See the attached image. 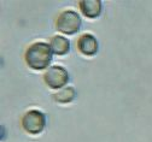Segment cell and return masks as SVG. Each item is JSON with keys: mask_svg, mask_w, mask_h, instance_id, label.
Segmentation results:
<instances>
[{"mask_svg": "<svg viewBox=\"0 0 152 142\" xmlns=\"http://www.w3.org/2000/svg\"><path fill=\"white\" fill-rule=\"evenodd\" d=\"M53 58V52L50 44L34 42L24 52L26 64L33 70H44L50 66Z\"/></svg>", "mask_w": 152, "mask_h": 142, "instance_id": "obj_1", "label": "cell"}, {"mask_svg": "<svg viewBox=\"0 0 152 142\" xmlns=\"http://www.w3.org/2000/svg\"><path fill=\"white\" fill-rule=\"evenodd\" d=\"M81 17L72 10H65L61 12L56 19V28L61 34L74 35L81 28Z\"/></svg>", "mask_w": 152, "mask_h": 142, "instance_id": "obj_2", "label": "cell"}, {"mask_svg": "<svg viewBox=\"0 0 152 142\" xmlns=\"http://www.w3.org/2000/svg\"><path fill=\"white\" fill-rule=\"evenodd\" d=\"M22 128L30 135H37L46 127V116L39 110H29L22 116Z\"/></svg>", "mask_w": 152, "mask_h": 142, "instance_id": "obj_3", "label": "cell"}, {"mask_svg": "<svg viewBox=\"0 0 152 142\" xmlns=\"http://www.w3.org/2000/svg\"><path fill=\"white\" fill-rule=\"evenodd\" d=\"M44 82L51 89H61L69 82V72L59 65H53L44 74Z\"/></svg>", "mask_w": 152, "mask_h": 142, "instance_id": "obj_4", "label": "cell"}, {"mask_svg": "<svg viewBox=\"0 0 152 142\" xmlns=\"http://www.w3.org/2000/svg\"><path fill=\"white\" fill-rule=\"evenodd\" d=\"M77 50L83 55L92 57V55L96 54L98 52V50H99L98 40L96 39V36L92 35V34H88V33L82 34L77 39Z\"/></svg>", "mask_w": 152, "mask_h": 142, "instance_id": "obj_5", "label": "cell"}, {"mask_svg": "<svg viewBox=\"0 0 152 142\" xmlns=\"http://www.w3.org/2000/svg\"><path fill=\"white\" fill-rule=\"evenodd\" d=\"M81 13L87 18H97L102 13V1L100 0H81L79 3Z\"/></svg>", "mask_w": 152, "mask_h": 142, "instance_id": "obj_6", "label": "cell"}, {"mask_svg": "<svg viewBox=\"0 0 152 142\" xmlns=\"http://www.w3.org/2000/svg\"><path fill=\"white\" fill-rule=\"evenodd\" d=\"M50 46L52 48L53 54L57 55H65L70 51V41L62 35L52 36L50 40Z\"/></svg>", "mask_w": 152, "mask_h": 142, "instance_id": "obj_7", "label": "cell"}, {"mask_svg": "<svg viewBox=\"0 0 152 142\" xmlns=\"http://www.w3.org/2000/svg\"><path fill=\"white\" fill-rule=\"evenodd\" d=\"M76 96V92L72 87H66L64 89H61L59 92H57L52 95L53 100L57 101L59 104H68V103H71V101L75 99Z\"/></svg>", "mask_w": 152, "mask_h": 142, "instance_id": "obj_8", "label": "cell"}]
</instances>
